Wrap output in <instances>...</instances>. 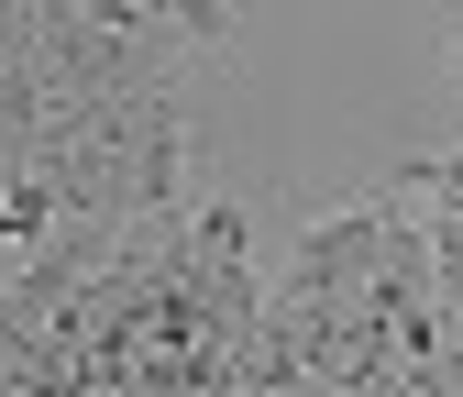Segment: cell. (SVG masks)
I'll return each instance as SVG.
<instances>
[{
    "label": "cell",
    "instance_id": "6da1fadb",
    "mask_svg": "<svg viewBox=\"0 0 463 397\" xmlns=\"http://www.w3.org/2000/svg\"><path fill=\"white\" fill-rule=\"evenodd\" d=\"M33 386H44V354L12 331V309H0V397H33Z\"/></svg>",
    "mask_w": 463,
    "mask_h": 397
},
{
    "label": "cell",
    "instance_id": "7a4b0ae2",
    "mask_svg": "<svg viewBox=\"0 0 463 397\" xmlns=\"http://www.w3.org/2000/svg\"><path fill=\"white\" fill-rule=\"evenodd\" d=\"M452 78H463V67H452Z\"/></svg>",
    "mask_w": 463,
    "mask_h": 397
}]
</instances>
